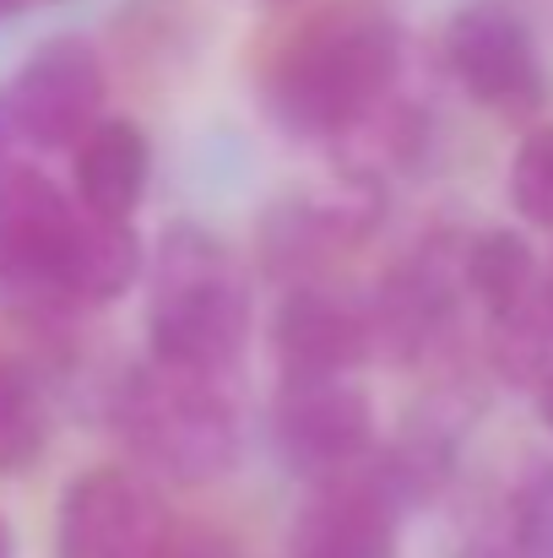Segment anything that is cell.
<instances>
[{
	"instance_id": "6da1fadb",
	"label": "cell",
	"mask_w": 553,
	"mask_h": 558,
	"mask_svg": "<svg viewBox=\"0 0 553 558\" xmlns=\"http://www.w3.org/2000/svg\"><path fill=\"white\" fill-rule=\"evenodd\" d=\"M401 27L374 5H332L304 16L266 60L261 104L293 142H348L396 93Z\"/></svg>"
},
{
	"instance_id": "7a4b0ae2",
	"label": "cell",
	"mask_w": 553,
	"mask_h": 558,
	"mask_svg": "<svg viewBox=\"0 0 553 558\" xmlns=\"http://www.w3.org/2000/svg\"><path fill=\"white\" fill-rule=\"evenodd\" d=\"M147 359L195 374H223L239 364L250 342V277L233 250L201 222L164 228L147 250Z\"/></svg>"
},
{
	"instance_id": "3957f363",
	"label": "cell",
	"mask_w": 553,
	"mask_h": 558,
	"mask_svg": "<svg viewBox=\"0 0 553 558\" xmlns=\"http://www.w3.org/2000/svg\"><path fill=\"white\" fill-rule=\"evenodd\" d=\"M109 417L153 483L175 488H206L228 477L244 456L239 407L223 385V374L175 369L158 359H142L131 374L115 379Z\"/></svg>"
},
{
	"instance_id": "277c9868",
	"label": "cell",
	"mask_w": 553,
	"mask_h": 558,
	"mask_svg": "<svg viewBox=\"0 0 553 558\" xmlns=\"http://www.w3.org/2000/svg\"><path fill=\"white\" fill-rule=\"evenodd\" d=\"M445 65L478 109L510 125L538 120V109L549 104L538 38L527 16L510 11L505 0H472L445 22Z\"/></svg>"
},
{
	"instance_id": "5b68a950",
	"label": "cell",
	"mask_w": 553,
	"mask_h": 558,
	"mask_svg": "<svg viewBox=\"0 0 553 558\" xmlns=\"http://www.w3.org/2000/svg\"><path fill=\"white\" fill-rule=\"evenodd\" d=\"M175 515L136 466H93L55 505V558H164Z\"/></svg>"
},
{
	"instance_id": "8992f818",
	"label": "cell",
	"mask_w": 553,
	"mask_h": 558,
	"mask_svg": "<svg viewBox=\"0 0 553 558\" xmlns=\"http://www.w3.org/2000/svg\"><path fill=\"white\" fill-rule=\"evenodd\" d=\"M104 98H109V71L82 33L44 38L5 87L11 131L38 153H71L104 114Z\"/></svg>"
},
{
	"instance_id": "52a82bcc",
	"label": "cell",
	"mask_w": 553,
	"mask_h": 558,
	"mask_svg": "<svg viewBox=\"0 0 553 558\" xmlns=\"http://www.w3.org/2000/svg\"><path fill=\"white\" fill-rule=\"evenodd\" d=\"M272 445L288 472L326 477L374 450V401L353 374H277Z\"/></svg>"
},
{
	"instance_id": "ba28073f",
	"label": "cell",
	"mask_w": 553,
	"mask_h": 558,
	"mask_svg": "<svg viewBox=\"0 0 553 558\" xmlns=\"http://www.w3.org/2000/svg\"><path fill=\"white\" fill-rule=\"evenodd\" d=\"M374 217H380V190H374V180H353L342 195H293V201H277L261 217L255 260L282 288L321 282V271L337 255H348L359 239H369Z\"/></svg>"
},
{
	"instance_id": "9c48e42d",
	"label": "cell",
	"mask_w": 553,
	"mask_h": 558,
	"mask_svg": "<svg viewBox=\"0 0 553 558\" xmlns=\"http://www.w3.org/2000/svg\"><path fill=\"white\" fill-rule=\"evenodd\" d=\"M456 288H461V250H450L440 239H429L407 260H396L364 304L374 359L418 364L423 353H434L456 320Z\"/></svg>"
},
{
	"instance_id": "30bf717a",
	"label": "cell",
	"mask_w": 553,
	"mask_h": 558,
	"mask_svg": "<svg viewBox=\"0 0 553 558\" xmlns=\"http://www.w3.org/2000/svg\"><path fill=\"white\" fill-rule=\"evenodd\" d=\"M272 359L277 374H359L374 359L369 310L326 282L282 288L272 310Z\"/></svg>"
},
{
	"instance_id": "8fae6325",
	"label": "cell",
	"mask_w": 553,
	"mask_h": 558,
	"mask_svg": "<svg viewBox=\"0 0 553 558\" xmlns=\"http://www.w3.org/2000/svg\"><path fill=\"white\" fill-rule=\"evenodd\" d=\"M147 271V244L136 233V217H98L76 206V222L65 233L60 266H55V299L65 315L109 310L125 299Z\"/></svg>"
},
{
	"instance_id": "7c38bea8",
	"label": "cell",
	"mask_w": 553,
	"mask_h": 558,
	"mask_svg": "<svg viewBox=\"0 0 553 558\" xmlns=\"http://www.w3.org/2000/svg\"><path fill=\"white\" fill-rule=\"evenodd\" d=\"M153 185V142L125 114H98L71 147V195L98 217H136Z\"/></svg>"
},
{
	"instance_id": "4fadbf2b",
	"label": "cell",
	"mask_w": 553,
	"mask_h": 558,
	"mask_svg": "<svg viewBox=\"0 0 553 558\" xmlns=\"http://www.w3.org/2000/svg\"><path fill=\"white\" fill-rule=\"evenodd\" d=\"M538 271H543L538 250L516 228H483L461 244V293H472L489 320L527 304L532 288H538Z\"/></svg>"
},
{
	"instance_id": "5bb4252c",
	"label": "cell",
	"mask_w": 553,
	"mask_h": 558,
	"mask_svg": "<svg viewBox=\"0 0 553 558\" xmlns=\"http://www.w3.org/2000/svg\"><path fill=\"white\" fill-rule=\"evenodd\" d=\"M49 396L27 364L0 359V477H27L49 450Z\"/></svg>"
},
{
	"instance_id": "9a60e30c",
	"label": "cell",
	"mask_w": 553,
	"mask_h": 558,
	"mask_svg": "<svg viewBox=\"0 0 553 558\" xmlns=\"http://www.w3.org/2000/svg\"><path fill=\"white\" fill-rule=\"evenodd\" d=\"M510 206L521 222L553 233V120L532 125L510 158Z\"/></svg>"
},
{
	"instance_id": "2e32d148",
	"label": "cell",
	"mask_w": 553,
	"mask_h": 558,
	"mask_svg": "<svg viewBox=\"0 0 553 558\" xmlns=\"http://www.w3.org/2000/svg\"><path fill=\"white\" fill-rule=\"evenodd\" d=\"M505 526L516 558H553V461L538 466L505 505Z\"/></svg>"
},
{
	"instance_id": "e0dca14e",
	"label": "cell",
	"mask_w": 553,
	"mask_h": 558,
	"mask_svg": "<svg viewBox=\"0 0 553 558\" xmlns=\"http://www.w3.org/2000/svg\"><path fill=\"white\" fill-rule=\"evenodd\" d=\"M164 558H244V548H239L223 526H180V521H175Z\"/></svg>"
},
{
	"instance_id": "ac0fdd59",
	"label": "cell",
	"mask_w": 553,
	"mask_h": 558,
	"mask_svg": "<svg viewBox=\"0 0 553 558\" xmlns=\"http://www.w3.org/2000/svg\"><path fill=\"white\" fill-rule=\"evenodd\" d=\"M532 396H538V417H543V428L553 434V364L538 374V385H532Z\"/></svg>"
},
{
	"instance_id": "d6986e66",
	"label": "cell",
	"mask_w": 553,
	"mask_h": 558,
	"mask_svg": "<svg viewBox=\"0 0 553 558\" xmlns=\"http://www.w3.org/2000/svg\"><path fill=\"white\" fill-rule=\"evenodd\" d=\"M44 5H65V0H0V22H16V16L44 11Z\"/></svg>"
},
{
	"instance_id": "ffe728a7",
	"label": "cell",
	"mask_w": 553,
	"mask_h": 558,
	"mask_svg": "<svg viewBox=\"0 0 553 558\" xmlns=\"http://www.w3.org/2000/svg\"><path fill=\"white\" fill-rule=\"evenodd\" d=\"M11 142H16V131H11V109H5V93H0V163H5Z\"/></svg>"
},
{
	"instance_id": "44dd1931",
	"label": "cell",
	"mask_w": 553,
	"mask_h": 558,
	"mask_svg": "<svg viewBox=\"0 0 553 558\" xmlns=\"http://www.w3.org/2000/svg\"><path fill=\"white\" fill-rule=\"evenodd\" d=\"M538 299H543V310L553 315V260L543 266V271H538Z\"/></svg>"
},
{
	"instance_id": "7402d4cb",
	"label": "cell",
	"mask_w": 553,
	"mask_h": 558,
	"mask_svg": "<svg viewBox=\"0 0 553 558\" xmlns=\"http://www.w3.org/2000/svg\"><path fill=\"white\" fill-rule=\"evenodd\" d=\"M261 5H293V0H261Z\"/></svg>"
}]
</instances>
